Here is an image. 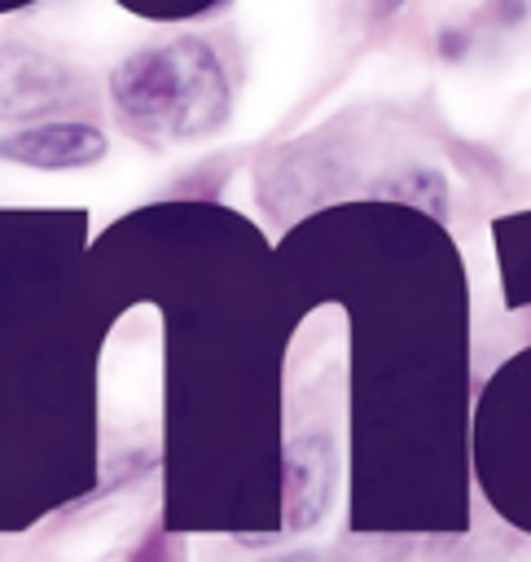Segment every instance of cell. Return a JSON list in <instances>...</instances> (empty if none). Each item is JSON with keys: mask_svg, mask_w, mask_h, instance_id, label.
Returning <instances> with one entry per match:
<instances>
[{"mask_svg": "<svg viewBox=\"0 0 531 562\" xmlns=\"http://www.w3.org/2000/svg\"><path fill=\"white\" fill-rule=\"evenodd\" d=\"M114 105L123 123L140 136L193 140L224 119V70L202 40H176L162 48H140L114 70Z\"/></svg>", "mask_w": 531, "mask_h": 562, "instance_id": "1", "label": "cell"}, {"mask_svg": "<svg viewBox=\"0 0 531 562\" xmlns=\"http://www.w3.org/2000/svg\"><path fill=\"white\" fill-rule=\"evenodd\" d=\"M101 154H105V136L83 123H48V127H31V132L0 140V158L26 162V167H48V171L88 167Z\"/></svg>", "mask_w": 531, "mask_h": 562, "instance_id": "2", "label": "cell"}, {"mask_svg": "<svg viewBox=\"0 0 531 562\" xmlns=\"http://www.w3.org/2000/svg\"><path fill=\"white\" fill-rule=\"evenodd\" d=\"M329 501V452L320 439H298L285 457V518L290 527H312Z\"/></svg>", "mask_w": 531, "mask_h": 562, "instance_id": "3", "label": "cell"}, {"mask_svg": "<svg viewBox=\"0 0 531 562\" xmlns=\"http://www.w3.org/2000/svg\"><path fill=\"white\" fill-rule=\"evenodd\" d=\"M281 562H312V558H281Z\"/></svg>", "mask_w": 531, "mask_h": 562, "instance_id": "4", "label": "cell"}]
</instances>
